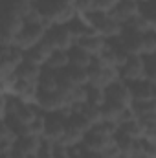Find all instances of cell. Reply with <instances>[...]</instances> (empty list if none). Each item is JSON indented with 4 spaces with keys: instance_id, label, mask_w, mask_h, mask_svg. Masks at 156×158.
<instances>
[{
    "instance_id": "obj_39",
    "label": "cell",
    "mask_w": 156,
    "mask_h": 158,
    "mask_svg": "<svg viewBox=\"0 0 156 158\" xmlns=\"http://www.w3.org/2000/svg\"><path fill=\"white\" fill-rule=\"evenodd\" d=\"M0 42H2V30H0Z\"/></svg>"
},
{
    "instance_id": "obj_20",
    "label": "cell",
    "mask_w": 156,
    "mask_h": 158,
    "mask_svg": "<svg viewBox=\"0 0 156 158\" xmlns=\"http://www.w3.org/2000/svg\"><path fill=\"white\" fill-rule=\"evenodd\" d=\"M92 63V57L81 50L79 46H72L68 50V66H74V68H88V64Z\"/></svg>"
},
{
    "instance_id": "obj_9",
    "label": "cell",
    "mask_w": 156,
    "mask_h": 158,
    "mask_svg": "<svg viewBox=\"0 0 156 158\" xmlns=\"http://www.w3.org/2000/svg\"><path fill=\"white\" fill-rule=\"evenodd\" d=\"M64 129H66V121L61 118L59 114H44V132H42V138L51 142V143H57L61 142L63 134H64Z\"/></svg>"
},
{
    "instance_id": "obj_19",
    "label": "cell",
    "mask_w": 156,
    "mask_h": 158,
    "mask_svg": "<svg viewBox=\"0 0 156 158\" xmlns=\"http://www.w3.org/2000/svg\"><path fill=\"white\" fill-rule=\"evenodd\" d=\"M24 28V19L17 15H0V30L11 37H15Z\"/></svg>"
},
{
    "instance_id": "obj_32",
    "label": "cell",
    "mask_w": 156,
    "mask_h": 158,
    "mask_svg": "<svg viewBox=\"0 0 156 158\" xmlns=\"http://www.w3.org/2000/svg\"><path fill=\"white\" fill-rule=\"evenodd\" d=\"M117 4V0H94V9L92 11H103L109 13L112 11V7Z\"/></svg>"
},
{
    "instance_id": "obj_31",
    "label": "cell",
    "mask_w": 156,
    "mask_h": 158,
    "mask_svg": "<svg viewBox=\"0 0 156 158\" xmlns=\"http://www.w3.org/2000/svg\"><path fill=\"white\" fill-rule=\"evenodd\" d=\"M74 7L77 15H86L94 9V0H74Z\"/></svg>"
},
{
    "instance_id": "obj_29",
    "label": "cell",
    "mask_w": 156,
    "mask_h": 158,
    "mask_svg": "<svg viewBox=\"0 0 156 158\" xmlns=\"http://www.w3.org/2000/svg\"><path fill=\"white\" fill-rule=\"evenodd\" d=\"M156 52V35L154 31H147L142 37V55H154Z\"/></svg>"
},
{
    "instance_id": "obj_34",
    "label": "cell",
    "mask_w": 156,
    "mask_h": 158,
    "mask_svg": "<svg viewBox=\"0 0 156 158\" xmlns=\"http://www.w3.org/2000/svg\"><path fill=\"white\" fill-rule=\"evenodd\" d=\"M84 153H86V149L81 143L68 147V158H84Z\"/></svg>"
},
{
    "instance_id": "obj_38",
    "label": "cell",
    "mask_w": 156,
    "mask_h": 158,
    "mask_svg": "<svg viewBox=\"0 0 156 158\" xmlns=\"http://www.w3.org/2000/svg\"><path fill=\"white\" fill-rule=\"evenodd\" d=\"M28 2H31V4H35V2H39V0H28Z\"/></svg>"
},
{
    "instance_id": "obj_33",
    "label": "cell",
    "mask_w": 156,
    "mask_h": 158,
    "mask_svg": "<svg viewBox=\"0 0 156 158\" xmlns=\"http://www.w3.org/2000/svg\"><path fill=\"white\" fill-rule=\"evenodd\" d=\"M7 138H17V134L11 131L6 119H0V140H7Z\"/></svg>"
},
{
    "instance_id": "obj_21",
    "label": "cell",
    "mask_w": 156,
    "mask_h": 158,
    "mask_svg": "<svg viewBox=\"0 0 156 158\" xmlns=\"http://www.w3.org/2000/svg\"><path fill=\"white\" fill-rule=\"evenodd\" d=\"M68 30H70V33H72V37H74V40L81 39L83 35H86V33H90L92 31V28L88 26V22H86V19L83 17V15H76L68 24Z\"/></svg>"
},
{
    "instance_id": "obj_11",
    "label": "cell",
    "mask_w": 156,
    "mask_h": 158,
    "mask_svg": "<svg viewBox=\"0 0 156 158\" xmlns=\"http://www.w3.org/2000/svg\"><path fill=\"white\" fill-rule=\"evenodd\" d=\"M109 13L112 15V19L116 22H119L121 26H125L129 20H132L140 13V4L136 0H117V4Z\"/></svg>"
},
{
    "instance_id": "obj_25",
    "label": "cell",
    "mask_w": 156,
    "mask_h": 158,
    "mask_svg": "<svg viewBox=\"0 0 156 158\" xmlns=\"http://www.w3.org/2000/svg\"><path fill=\"white\" fill-rule=\"evenodd\" d=\"M105 101H107V99H105V88H99V86L86 85L84 103H88V105H94V107H101Z\"/></svg>"
},
{
    "instance_id": "obj_30",
    "label": "cell",
    "mask_w": 156,
    "mask_h": 158,
    "mask_svg": "<svg viewBox=\"0 0 156 158\" xmlns=\"http://www.w3.org/2000/svg\"><path fill=\"white\" fill-rule=\"evenodd\" d=\"M35 158H53V143L42 138V143L35 153Z\"/></svg>"
},
{
    "instance_id": "obj_1",
    "label": "cell",
    "mask_w": 156,
    "mask_h": 158,
    "mask_svg": "<svg viewBox=\"0 0 156 158\" xmlns=\"http://www.w3.org/2000/svg\"><path fill=\"white\" fill-rule=\"evenodd\" d=\"M35 7L39 9L40 17L46 19L51 26L68 24L77 15L74 4L66 0H39L35 2Z\"/></svg>"
},
{
    "instance_id": "obj_5",
    "label": "cell",
    "mask_w": 156,
    "mask_h": 158,
    "mask_svg": "<svg viewBox=\"0 0 156 158\" xmlns=\"http://www.w3.org/2000/svg\"><path fill=\"white\" fill-rule=\"evenodd\" d=\"M44 33H46V30L40 24H24V28L15 35L13 44L17 48H20L22 52H26V50L33 48L35 44H39L44 39Z\"/></svg>"
},
{
    "instance_id": "obj_13",
    "label": "cell",
    "mask_w": 156,
    "mask_h": 158,
    "mask_svg": "<svg viewBox=\"0 0 156 158\" xmlns=\"http://www.w3.org/2000/svg\"><path fill=\"white\" fill-rule=\"evenodd\" d=\"M37 83H30V81H22V79H17L15 77V83L11 86V94L17 96L20 101L24 103H33L35 98H37Z\"/></svg>"
},
{
    "instance_id": "obj_6",
    "label": "cell",
    "mask_w": 156,
    "mask_h": 158,
    "mask_svg": "<svg viewBox=\"0 0 156 158\" xmlns=\"http://www.w3.org/2000/svg\"><path fill=\"white\" fill-rule=\"evenodd\" d=\"M143 68H145V61L143 55H129L127 61L117 68L119 72V79L127 85L143 79Z\"/></svg>"
},
{
    "instance_id": "obj_3",
    "label": "cell",
    "mask_w": 156,
    "mask_h": 158,
    "mask_svg": "<svg viewBox=\"0 0 156 158\" xmlns=\"http://www.w3.org/2000/svg\"><path fill=\"white\" fill-rule=\"evenodd\" d=\"M86 74H88V85L99 86V88H107L110 83L119 79V72L116 66H107L97 57H92V63L88 64Z\"/></svg>"
},
{
    "instance_id": "obj_23",
    "label": "cell",
    "mask_w": 156,
    "mask_h": 158,
    "mask_svg": "<svg viewBox=\"0 0 156 158\" xmlns=\"http://www.w3.org/2000/svg\"><path fill=\"white\" fill-rule=\"evenodd\" d=\"M130 110L134 118H142L147 114H156V101H143V99H132L130 101Z\"/></svg>"
},
{
    "instance_id": "obj_27",
    "label": "cell",
    "mask_w": 156,
    "mask_h": 158,
    "mask_svg": "<svg viewBox=\"0 0 156 158\" xmlns=\"http://www.w3.org/2000/svg\"><path fill=\"white\" fill-rule=\"evenodd\" d=\"M123 109H125V107H119V105H116V103H109V101H105V103L99 107V110H101V119H103V121L117 123L119 114H121Z\"/></svg>"
},
{
    "instance_id": "obj_4",
    "label": "cell",
    "mask_w": 156,
    "mask_h": 158,
    "mask_svg": "<svg viewBox=\"0 0 156 158\" xmlns=\"http://www.w3.org/2000/svg\"><path fill=\"white\" fill-rule=\"evenodd\" d=\"M44 42L50 46V50L53 52V50H61V52H68L74 44H76V40L72 37V33H70V30H68V26L66 24H61V26H51L50 30H46V33H44Z\"/></svg>"
},
{
    "instance_id": "obj_22",
    "label": "cell",
    "mask_w": 156,
    "mask_h": 158,
    "mask_svg": "<svg viewBox=\"0 0 156 158\" xmlns=\"http://www.w3.org/2000/svg\"><path fill=\"white\" fill-rule=\"evenodd\" d=\"M46 68L50 70H55V72H61L68 66V52H61V50H53L44 64Z\"/></svg>"
},
{
    "instance_id": "obj_36",
    "label": "cell",
    "mask_w": 156,
    "mask_h": 158,
    "mask_svg": "<svg viewBox=\"0 0 156 158\" xmlns=\"http://www.w3.org/2000/svg\"><path fill=\"white\" fill-rule=\"evenodd\" d=\"M84 158H103V156H101V153H97V151H86V153H84Z\"/></svg>"
},
{
    "instance_id": "obj_18",
    "label": "cell",
    "mask_w": 156,
    "mask_h": 158,
    "mask_svg": "<svg viewBox=\"0 0 156 158\" xmlns=\"http://www.w3.org/2000/svg\"><path fill=\"white\" fill-rule=\"evenodd\" d=\"M40 143H42V136H22V138H17L15 149H18L24 155L35 156V153L40 147Z\"/></svg>"
},
{
    "instance_id": "obj_16",
    "label": "cell",
    "mask_w": 156,
    "mask_h": 158,
    "mask_svg": "<svg viewBox=\"0 0 156 158\" xmlns=\"http://www.w3.org/2000/svg\"><path fill=\"white\" fill-rule=\"evenodd\" d=\"M37 88H39V92H53V90H57L59 88V72L42 66L40 76L37 79Z\"/></svg>"
},
{
    "instance_id": "obj_24",
    "label": "cell",
    "mask_w": 156,
    "mask_h": 158,
    "mask_svg": "<svg viewBox=\"0 0 156 158\" xmlns=\"http://www.w3.org/2000/svg\"><path fill=\"white\" fill-rule=\"evenodd\" d=\"M77 116H81L90 127H94V125H97V123L103 121V119H101V110H99V107H94V105H88V103H83V107H81V110H79Z\"/></svg>"
},
{
    "instance_id": "obj_35",
    "label": "cell",
    "mask_w": 156,
    "mask_h": 158,
    "mask_svg": "<svg viewBox=\"0 0 156 158\" xmlns=\"http://www.w3.org/2000/svg\"><path fill=\"white\" fill-rule=\"evenodd\" d=\"M53 158H68V147L63 143H53Z\"/></svg>"
},
{
    "instance_id": "obj_15",
    "label": "cell",
    "mask_w": 156,
    "mask_h": 158,
    "mask_svg": "<svg viewBox=\"0 0 156 158\" xmlns=\"http://www.w3.org/2000/svg\"><path fill=\"white\" fill-rule=\"evenodd\" d=\"M50 53H51L50 46H48L44 40H40L39 44H35L33 48H30V50L24 52V61H28V63H31V64H37V66L42 68V66L46 64Z\"/></svg>"
},
{
    "instance_id": "obj_37",
    "label": "cell",
    "mask_w": 156,
    "mask_h": 158,
    "mask_svg": "<svg viewBox=\"0 0 156 158\" xmlns=\"http://www.w3.org/2000/svg\"><path fill=\"white\" fill-rule=\"evenodd\" d=\"M112 158H129L127 155H123V153H117L116 156H112Z\"/></svg>"
},
{
    "instance_id": "obj_7",
    "label": "cell",
    "mask_w": 156,
    "mask_h": 158,
    "mask_svg": "<svg viewBox=\"0 0 156 158\" xmlns=\"http://www.w3.org/2000/svg\"><path fill=\"white\" fill-rule=\"evenodd\" d=\"M105 99L109 103H116L119 107H129L132 101V94H130V86L127 83H123L121 79H117L114 83H110L105 88Z\"/></svg>"
},
{
    "instance_id": "obj_28",
    "label": "cell",
    "mask_w": 156,
    "mask_h": 158,
    "mask_svg": "<svg viewBox=\"0 0 156 158\" xmlns=\"http://www.w3.org/2000/svg\"><path fill=\"white\" fill-rule=\"evenodd\" d=\"M112 142H114V145L117 147L119 153H123V155H127V156L130 158V151H132V145H134V140L132 138H129L121 131H116V134L112 136Z\"/></svg>"
},
{
    "instance_id": "obj_12",
    "label": "cell",
    "mask_w": 156,
    "mask_h": 158,
    "mask_svg": "<svg viewBox=\"0 0 156 158\" xmlns=\"http://www.w3.org/2000/svg\"><path fill=\"white\" fill-rule=\"evenodd\" d=\"M105 44H107V40L103 39L101 35H97L96 31H90V33H86L81 39L76 40V46H79L81 50H84L90 57H97Z\"/></svg>"
},
{
    "instance_id": "obj_8",
    "label": "cell",
    "mask_w": 156,
    "mask_h": 158,
    "mask_svg": "<svg viewBox=\"0 0 156 158\" xmlns=\"http://www.w3.org/2000/svg\"><path fill=\"white\" fill-rule=\"evenodd\" d=\"M35 103H37V107L40 109L42 114H53L59 109H63L64 105H68L66 99H64V96L59 90H53V92H37Z\"/></svg>"
},
{
    "instance_id": "obj_40",
    "label": "cell",
    "mask_w": 156,
    "mask_h": 158,
    "mask_svg": "<svg viewBox=\"0 0 156 158\" xmlns=\"http://www.w3.org/2000/svg\"><path fill=\"white\" fill-rule=\"evenodd\" d=\"M0 57H2V53H0Z\"/></svg>"
},
{
    "instance_id": "obj_14",
    "label": "cell",
    "mask_w": 156,
    "mask_h": 158,
    "mask_svg": "<svg viewBox=\"0 0 156 158\" xmlns=\"http://www.w3.org/2000/svg\"><path fill=\"white\" fill-rule=\"evenodd\" d=\"M132 99H143V101H156V85L151 81L140 79L129 85Z\"/></svg>"
},
{
    "instance_id": "obj_17",
    "label": "cell",
    "mask_w": 156,
    "mask_h": 158,
    "mask_svg": "<svg viewBox=\"0 0 156 158\" xmlns=\"http://www.w3.org/2000/svg\"><path fill=\"white\" fill-rule=\"evenodd\" d=\"M40 70L42 68L37 66V64H31L28 61H22L17 66V70H15V77L22 79V81H30V83H37V79L40 76Z\"/></svg>"
},
{
    "instance_id": "obj_26",
    "label": "cell",
    "mask_w": 156,
    "mask_h": 158,
    "mask_svg": "<svg viewBox=\"0 0 156 158\" xmlns=\"http://www.w3.org/2000/svg\"><path fill=\"white\" fill-rule=\"evenodd\" d=\"M117 131L125 132V134H127L129 138H132V140H138V138H142V134H143V127H142V123L136 118L129 119V121H125V123H119V125H117Z\"/></svg>"
},
{
    "instance_id": "obj_10",
    "label": "cell",
    "mask_w": 156,
    "mask_h": 158,
    "mask_svg": "<svg viewBox=\"0 0 156 158\" xmlns=\"http://www.w3.org/2000/svg\"><path fill=\"white\" fill-rule=\"evenodd\" d=\"M142 37H143V33L129 30V28H123L119 37L114 40L121 46V50L127 55H142Z\"/></svg>"
},
{
    "instance_id": "obj_2",
    "label": "cell",
    "mask_w": 156,
    "mask_h": 158,
    "mask_svg": "<svg viewBox=\"0 0 156 158\" xmlns=\"http://www.w3.org/2000/svg\"><path fill=\"white\" fill-rule=\"evenodd\" d=\"M88 22V26L92 28V31H96L97 35H101L105 40H114L119 37V33L123 31V26L112 19L110 13H103V11H90L86 15H83Z\"/></svg>"
}]
</instances>
